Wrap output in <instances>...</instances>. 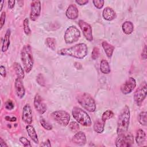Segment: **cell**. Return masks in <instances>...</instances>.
I'll return each mask as SVG.
<instances>
[{"instance_id":"obj_40","label":"cell","mask_w":147,"mask_h":147,"mask_svg":"<svg viewBox=\"0 0 147 147\" xmlns=\"http://www.w3.org/2000/svg\"><path fill=\"white\" fill-rule=\"evenodd\" d=\"M141 56L144 60H146V45L144 47V48L142 51V52L141 53Z\"/></svg>"},{"instance_id":"obj_32","label":"cell","mask_w":147,"mask_h":147,"mask_svg":"<svg viewBox=\"0 0 147 147\" xmlns=\"http://www.w3.org/2000/svg\"><path fill=\"white\" fill-rule=\"evenodd\" d=\"M69 128L73 131L76 132L79 130V126L76 122H71L69 125Z\"/></svg>"},{"instance_id":"obj_23","label":"cell","mask_w":147,"mask_h":147,"mask_svg":"<svg viewBox=\"0 0 147 147\" xmlns=\"http://www.w3.org/2000/svg\"><path fill=\"white\" fill-rule=\"evenodd\" d=\"M105 122L102 119H98L95 121L94 124V130L95 132L98 133H102L104 130Z\"/></svg>"},{"instance_id":"obj_35","label":"cell","mask_w":147,"mask_h":147,"mask_svg":"<svg viewBox=\"0 0 147 147\" xmlns=\"http://www.w3.org/2000/svg\"><path fill=\"white\" fill-rule=\"evenodd\" d=\"M94 6L98 8V9H101L103 6L104 5V1L103 0H96V1H92Z\"/></svg>"},{"instance_id":"obj_19","label":"cell","mask_w":147,"mask_h":147,"mask_svg":"<svg viewBox=\"0 0 147 147\" xmlns=\"http://www.w3.org/2000/svg\"><path fill=\"white\" fill-rule=\"evenodd\" d=\"M136 141L137 144L139 146L143 145L146 141V133L142 129H139L137 130L136 136Z\"/></svg>"},{"instance_id":"obj_25","label":"cell","mask_w":147,"mask_h":147,"mask_svg":"<svg viewBox=\"0 0 147 147\" xmlns=\"http://www.w3.org/2000/svg\"><path fill=\"white\" fill-rule=\"evenodd\" d=\"M13 67H14L15 72L17 76V78H19L21 79H24L25 76V74L21 65L18 63H14Z\"/></svg>"},{"instance_id":"obj_3","label":"cell","mask_w":147,"mask_h":147,"mask_svg":"<svg viewBox=\"0 0 147 147\" xmlns=\"http://www.w3.org/2000/svg\"><path fill=\"white\" fill-rule=\"evenodd\" d=\"M21 59L24 68L26 73L30 72L33 66V58L31 47L29 45H24L21 52Z\"/></svg>"},{"instance_id":"obj_14","label":"cell","mask_w":147,"mask_h":147,"mask_svg":"<svg viewBox=\"0 0 147 147\" xmlns=\"http://www.w3.org/2000/svg\"><path fill=\"white\" fill-rule=\"evenodd\" d=\"M32 111L31 107L30 106V105L29 103H27L24 106L23 108L22 119L25 123L29 125L32 122Z\"/></svg>"},{"instance_id":"obj_33","label":"cell","mask_w":147,"mask_h":147,"mask_svg":"<svg viewBox=\"0 0 147 147\" xmlns=\"http://www.w3.org/2000/svg\"><path fill=\"white\" fill-rule=\"evenodd\" d=\"M99 55V49L98 47H94L92 53H91V58L93 60H96Z\"/></svg>"},{"instance_id":"obj_10","label":"cell","mask_w":147,"mask_h":147,"mask_svg":"<svg viewBox=\"0 0 147 147\" xmlns=\"http://www.w3.org/2000/svg\"><path fill=\"white\" fill-rule=\"evenodd\" d=\"M41 13V2L39 1H33L30 5V18L32 21L37 20Z\"/></svg>"},{"instance_id":"obj_11","label":"cell","mask_w":147,"mask_h":147,"mask_svg":"<svg viewBox=\"0 0 147 147\" xmlns=\"http://www.w3.org/2000/svg\"><path fill=\"white\" fill-rule=\"evenodd\" d=\"M78 24L86 40L88 41H92L93 40V36L91 26L88 23L83 20H79Z\"/></svg>"},{"instance_id":"obj_2","label":"cell","mask_w":147,"mask_h":147,"mask_svg":"<svg viewBox=\"0 0 147 147\" xmlns=\"http://www.w3.org/2000/svg\"><path fill=\"white\" fill-rule=\"evenodd\" d=\"M130 113L129 107L125 105L122 110L117 122V132L118 134L125 133L127 131L130 123Z\"/></svg>"},{"instance_id":"obj_39","label":"cell","mask_w":147,"mask_h":147,"mask_svg":"<svg viewBox=\"0 0 147 147\" xmlns=\"http://www.w3.org/2000/svg\"><path fill=\"white\" fill-rule=\"evenodd\" d=\"M0 74H1V76H2L3 77H5L6 75V69H5V67H3V65H1V67H0Z\"/></svg>"},{"instance_id":"obj_45","label":"cell","mask_w":147,"mask_h":147,"mask_svg":"<svg viewBox=\"0 0 147 147\" xmlns=\"http://www.w3.org/2000/svg\"><path fill=\"white\" fill-rule=\"evenodd\" d=\"M74 65H75V67H76V68L78 69H80L82 68V66L81 64H80V63H78V62L75 63Z\"/></svg>"},{"instance_id":"obj_15","label":"cell","mask_w":147,"mask_h":147,"mask_svg":"<svg viewBox=\"0 0 147 147\" xmlns=\"http://www.w3.org/2000/svg\"><path fill=\"white\" fill-rule=\"evenodd\" d=\"M21 80L22 79H21L17 78L14 83L15 92L17 97L19 98H22L24 96L25 93V88Z\"/></svg>"},{"instance_id":"obj_31","label":"cell","mask_w":147,"mask_h":147,"mask_svg":"<svg viewBox=\"0 0 147 147\" xmlns=\"http://www.w3.org/2000/svg\"><path fill=\"white\" fill-rule=\"evenodd\" d=\"M40 122L42 126L46 130H50L52 129V126L51 125H50L48 122H47L42 117H41L40 119Z\"/></svg>"},{"instance_id":"obj_43","label":"cell","mask_w":147,"mask_h":147,"mask_svg":"<svg viewBox=\"0 0 147 147\" xmlns=\"http://www.w3.org/2000/svg\"><path fill=\"white\" fill-rule=\"evenodd\" d=\"M0 145L1 147H5V146H8L6 144L5 141L2 138H0Z\"/></svg>"},{"instance_id":"obj_36","label":"cell","mask_w":147,"mask_h":147,"mask_svg":"<svg viewBox=\"0 0 147 147\" xmlns=\"http://www.w3.org/2000/svg\"><path fill=\"white\" fill-rule=\"evenodd\" d=\"M14 107L13 102L11 100H8L5 103V107L9 110H12Z\"/></svg>"},{"instance_id":"obj_30","label":"cell","mask_w":147,"mask_h":147,"mask_svg":"<svg viewBox=\"0 0 147 147\" xmlns=\"http://www.w3.org/2000/svg\"><path fill=\"white\" fill-rule=\"evenodd\" d=\"M23 26H24V30L25 33L26 35H29L31 33V30L29 26V20L28 18H25V20H24Z\"/></svg>"},{"instance_id":"obj_1","label":"cell","mask_w":147,"mask_h":147,"mask_svg":"<svg viewBox=\"0 0 147 147\" xmlns=\"http://www.w3.org/2000/svg\"><path fill=\"white\" fill-rule=\"evenodd\" d=\"M88 52L87 45L84 43H80L68 48H63L58 52V54L62 56H69L77 59H83L86 56Z\"/></svg>"},{"instance_id":"obj_13","label":"cell","mask_w":147,"mask_h":147,"mask_svg":"<svg viewBox=\"0 0 147 147\" xmlns=\"http://www.w3.org/2000/svg\"><path fill=\"white\" fill-rule=\"evenodd\" d=\"M33 103L35 109L39 114H42L47 111L46 105L44 102L41 96L38 94H36L35 95Z\"/></svg>"},{"instance_id":"obj_41","label":"cell","mask_w":147,"mask_h":147,"mask_svg":"<svg viewBox=\"0 0 147 147\" xmlns=\"http://www.w3.org/2000/svg\"><path fill=\"white\" fill-rule=\"evenodd\" d=\"M75 2L78 3L79 5H86L88 2V1L87 0H79V1H75Z\"/></svg>"},{"instance_id":"obj_22","label":"cell","mask_w":147,"mask_h":147,"mask_svg":"<svg viewBox=\"0 0 147 147\" xmlns=\"http://www.w3.org/2000/svg\"><path fill=\"white\" fill-rule=\"evenodd\" d=\"M102 45L107 56L109 58H111L114 50V47L109 44L106 41H103L102 43Z\"/></svg>"},{"instance_id":"obj_37","label":"cell","mask_w":147,"mask_h":147,"mask_svg":"<svg viewBox=\"0 0 147 147\" xmlns=\"http://www.w3.org/2000/svg\"><path fill=\"white\" fill-rule=\"evenodd\" d=\"M5 18H6V13L5 11H3L1 13V18H0V27H1V28H2L5 24Z\"/></svg>"},{"instance_id":"obj_29","label":"cell","mask_w":147,"mask_h":147,"mask_svg":"<svg viewBox=\"0 0 147 147\" xmlns=\"http://www.w3.org/2000/svg\"><path fill=\"white\" fill-rule=\"evenodd\" d=\"M114 115V113L112 111L110 110H106V111H105L103 114H102V119L106 122V121L111 118Z\"/></svg>"},{"instance_id":"obj_18","label":"cell","mask_w":147,"mask_h":147,"mask_svg":"<svg viewBox=\"0 0 147 147\" xmlns=\"http://www.w3.org/2000/svg\"><path fill=\"white\" fill-rule=\"evenodd\" d=\"M102 16L105 20L107 21H111L116 17V13L112 8L110 7H106L103 10Z\"/></svg>"},{"instance_id":"obj_9","label":"cell","mask_w":147,"mask_h":147,"mask_svg":"<svg viewBox=\"0 0 147 147\" xmlns=\"http://www.w3.org/2000/svg\"><path fill=\"white\" fill-rule=\"evenodd\" d=\"M146 83L142 82L139 87L136 90L134 94V99L138 106H140L146 96Z\"/></svg>"},{"instance_id":"obj_42","label":"cell","mask_w":147,"mask_h":147,"mask_svg":"<svg viewBox=\"0 0 147 147\" xmlns=\"http://www.w3.org/2000/svg\"><path fill=\"white\" fill-rule=\"evenodd\" d=\"M15 5V1H9L8 2V7L10 9H13Z\"/></svg>"},{"instance_id":"obj_20","label":"cell","mask_w":147,"mask_h":147,"mask_svg":"<svg viewBox=\"0 0 147 147\" xmlns=\"http://www.w3.org/2000/svg\"><path fill=\"white\" fill-rule=\"evenodd\" d=\"M26 129L28 132V134L30 138L32 140V141L35 143V144H38V140L37 138V135L35 129L34 127L30 125H28L26 126Z\"/></svg>"},{"instance_id":"obj_46","label":"cell","mask_w":147,"mask_h":147,"mask_svg":"<svg viewBox=\"0 0 147 147\" xmlns=\"http://www.w3.org/2000/svg\"><path fill=\"white\" fill-rule=\"evenodd\" d=\"M3 3H4V1H2L1 2V10H2V6H3Z\"/></svg>"},{"instance_id":"obj_4","label":"cell","mask_w":147,"mask_h":147,"mask_svg":"<svg viewBox=\"0 0 147 147\" xmlns=\"http://www.w3.org/2000/svg\"><path fill=\"white\" fill-rule=\"evenodd\" d=\"M78 103L86 110L94 112L96 109V105L94 99L87 93H82L76 96Z\"/></svg>"},{"instance_id":"obj_21","label":"cell","mask_w":147,"mask_h":147,"mask_svg":"<svg viewBox=\"0 0 147 147\" xmlns=\"http://www.w3.org/2000/svg\"><path fill=\"white\" fill-rule=\"evenodd\" d=\"M11 31L10 29H8L5 34L3 41L2 42V51L3 52H6L10 45V37Z\"/></svg>"},{"instance_id":"obj_6","label":"cell","mask_w":147,"mask_h":147,"mask_svg":"<svg viewBox=\"0 0 147 147\" xmlns=\"http://www.w3.org/2000/svg\"><path fill=\"white\" fill-rule=\"evenodd\" d=\"M80 37V32L75 26H71L67 29L64 34V40L67 44L77 41Z\"/></svg>"},{"instance_id":"obj_5","label":"cell","mask_w":147,"mask_h":147,"mask_svg":"<svg viewBox=\"0 0 147 147\" xmlns=\"http://www.w3.org/2000/svg\"><path fill=\"white\" fill-rule=\"evenodd\" d=\"M72 114L74 119L80 125L84 126L91 125V120L90 116L82 109L74 107L72 111Z\"/></svg>"},{"instance_id":"obj_17","label":"cell","mask_w":147,"mask_h":147,"mask_svg":"<svg viewBox=\"0 0 147 147\" xmlns=\"http://www.w3.org/2000/svg\"><path fill=\"white\" fill-rule=\"evenodd\" d=\"M67 17L70 20H75L79 15V11L76 6L74 5H70L65 12Z\"/></svg>"},{"instance_id":"obj_28","label":"cell","mask_w":147,"mask_h":147,"mask_svg":"<svg viewBox=\"0 0 147 147\" xmlns=\"http://www.w3.org/2000/svg\"><path fill=\"white\" fill-rule=\"evenodd\" d=\"M146 111H142L140 113L138 118L140 123L144 126H146Z\"/></svg>"},{"instance_id":"obj_38","label":"cell","mask_w":147,"mask_h":147,"mask_svg":"<svg viewBox=\"0 0 147 147\" xmlns=\"http://www.w3.org/2000/svg\"><path fill=\"white\" fill-rule=\"evenodd\" d=\"M37 81L38 83L40 85H41L42 86H44L45 81H44V78H43V76H42V75L41 74H40L38 75V76L37 77Z\"/></svg>"},{"instance_id":"obj_8","label":"cell","mask_w":147,"mask_h":147,"mask_svg":"<svg viewBox=\"0 0 147 147\" xmlns=\"http://www.w3.org/2000/svg\"><path fill=\"white\" fill-rule=\"evenodd\" d=\"M134 142L133 136L130 133H123L118 134L115 141V146L118 147L130 146Z\"/></svg>"},{"instance_id":"obj_44","label":"cell","mask_w":147,"mask_h":147,"mask_svg":"<svg viewBox=\"0 0 147 147\" xmlns=\"http://www.w3.org/2000/svg\"><path fill=\"white\" fill-rule=\"evenodd\" d=\"M5 119L7 120V121H16L17 120V118L16 117H10L9 116H6L5 117Z\"/></svg>"},{"instance_id":"obj_34","label":"cell","mask_w":147,"mask_h":147,"mask_svg":"<svg viewBox=\"0 0 147 147\" xmlns=\"http://www.w3.org/2000/svg\"><path fill=\"white\" fill-rule=\"evenodd\" d=\"M19 140L21 142V144L23 145L24 146H30V147L32 146L30 141L26 138L24 137H21L20 138Z\"/></svg>"},{"instance_id":"obj_16","label":"cell","mask_w":147,"mask_h":147,"mask_svg":"<svg viewBox=\"0 0 147 147\" xmlns=\"http://www.w3.org/2000/svg\"><path fill=\"white\" fill-rule=\"evenodd\" d=\"M72 141L79 146L84 145L86 142V137L84 133L82 131H78L72 137Z\"/></svg>"},{"instance_id":"obj_26","label":"cell","mask_w":147,"mask_h":147,"mask_svg":"<svg viewBox=\"0 0 147 147\" xmlns=\"http://www.w3.org/2000/svg\"><path fill=\"white\" fill-rule=\"evenodd\" d=\"M100 70L104 74H108L110 72V65L106 60L103 59L100 61Z\"/></svg>"},{"instance_id":"obj_7","label":"cell","mask_w":147,"mask_h":147,"mask_svg":"<svg viewBox=\"0 0 147 147\" xmlns=\"http://www.w3.org/2000/svg\"><path fill=\"white\" fill-rule=\"evenodd\" d=\"M51 116L54 121L63 126L68 125L70 120L69 114L64 110L55 111L51 114Z\"/></svg>"},{"instance_id":"obj_24","label":"cell","mask_w":147,"mask_h":147,"mask_svg":"<svg viewBox=\"0 0 147 147\" xmlns=\"http://www.w3.org/2000/svg\"><path fill=\"white\" fill-rule=\"evenodd\" d=\"M122 29L123 32L126 34H131L134 30V26L131 22L125 21L122 25Z\"/></svg>"},{"instance_id":"obj_27","label":"cell","mask_w":147,"mask_h":147,"mask_svg":"<svg viewBox=\"0 0 147 147\" xmlns=\"http://www.w3.org/2000/svg\"><path fill=\"white\" fill-rule=\"evenodd\" d=\"M46 45L51 50L55 51L56 49V40L52 37H48L45 40Z\"/></svg>"},{"instance_id":"obj_12","label":"cell","mask_w":147,"mask_h":147,"mask_svg":"<svg viewBox=\"0 0 147 147\" xmlns=\"http://www.w3.org/2000/svg\"><path fill=\"white\" fill-rule=\"evenodd\" d=\"M136 86V80L133 78H128L121 86V91L122 94L126 95L133 91Z\"/></svg>"}]
</instances>
